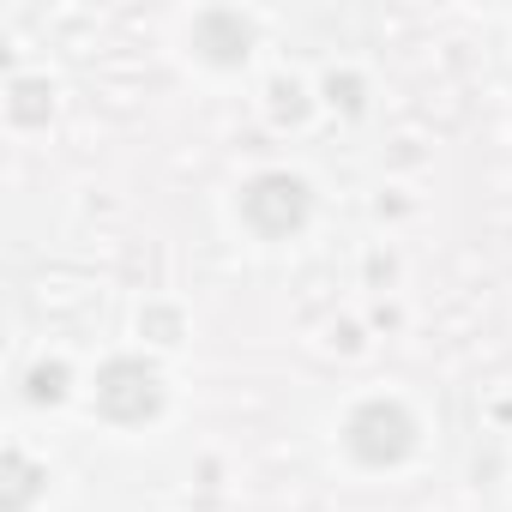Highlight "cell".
Returning <instances> with one entry per match:
<instances>
[{
	"label": "cell",
	"mask_w": 512,
	"mask_h": 512,
	"mask_svg": "<svg viewBox=\"0 0 512 512\" xmlns=\"http://www.w3.org/2000/svg\"><path fill=\"white\" fill-rule=\"evenodd\" d=\"M416 446V422L398 404H362L350 416V452L362 464H398Z\"/></svg>",
	"instance_id": "1"
},
{
	"label": "cell",
	"mask_w": 512,
	"mask_h": 512,
	"mask_svg": "<svg viewBox=\"0 0 512 512\" xmlns=\"http://www.w3.org/2000/svg\"><path fill=\"white\" fill-rule=\"evenodd\" d=\"M241 217L260 229V235H290L308 217V187L296 175H260L241 193Z\"/></svg>",
	"instance_id": "2"
},
{
	"label": "cell",
	"mask_w": 512,
	"mask_h": 512,
	"mask_svg": "<svg viewBox=\"0 0 512 512\" xmlns=\"http://www.w3.org/2000/svg\"><path fill=\"white\" fill-rule=\"evenodd\" d=\"M157 404H163V386H157V374L145 362H109L97 374V410L103 416L145 422V416H157Z\"/></svg>",
	"instance_id": "3"
},
{
	"label": "cell",
	"mask_w": 512,
	"mask_h": 512,
	"mask_svg": "<svg viewBox=\"0 0 512 512\" xmlns=\"http://www.w3.org/2000/svg\"><path fill=\"white\" fill-rule=\"evenodd\" d=\"M193 43H199L211 61H241L247 43H253V31H247L235 13H205V19L193 25Z\"/></svg>",
	"instance_id": "4"
},
{
	"label": "cell",
	"mask_w": 512,
	"mask_h": 512,
	"mask_svg": "<svg viewBox=\"0 0 512 512\" xmlns=\"http://www.w3.org/2000/svg\"><path fill=\"white\" fill-rule=\"evenodd\" d=\"M7 476H13V488H7V512H25V500H31V488H37V470H31L19 452H7Z\"/></svg>",
	"instance_id": "5"
},
{
	"label": "cell",
	"mask_w": 512,
	"mask_h": 512,
	"mask_svg": "<svg viewBox=\"0 0 512 512\" xmlns=\"http://www.w3.org/2000/svg\"><path fill=\"white\" fill-rule=\"evenodd\" d=\"M13 97H19V103H13V115H19V121H37V115H43V85H37V79H19V85H13Z\"/></svg>",
	"instance_id": "6"
},
{
	"label": "cell",
	"mask_w": 512,
	"mask_h": 512,
	"mask_svg": "<svg viewBox=\"0 0 512 512\" xmlns=\"http://www.w3.org/2000/svg\"><path fill=\"white\" fill-rule=\"evenodd\" d=\"M61 368H37V380H31V398H61Z\"/></svg>",
	"instance_id": "7"
}]
</instances>
